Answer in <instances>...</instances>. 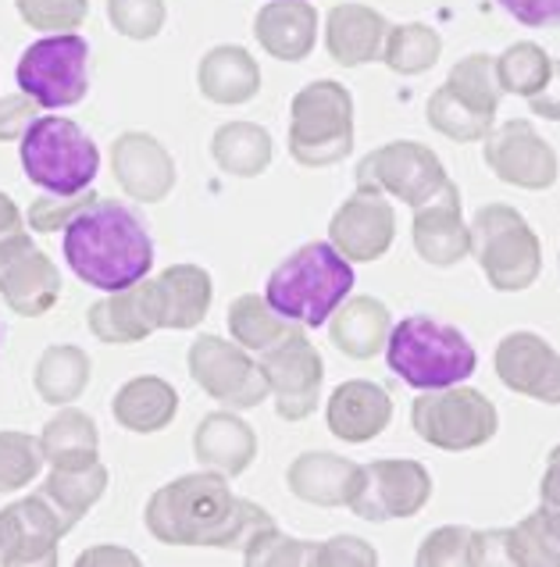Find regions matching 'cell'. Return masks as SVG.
<instances>
[{
    "mask_svg": "<svg viewBox=\"0 0 560 567\" xmlns=\"http://www.w3.org/2000/svg\"><path fill=\"white\" fill-rule=\"evenodd\" d=\"M151 536L168 546L243 549L250 536L271 528V514L229 489V475L197 472L162 485L143 511Z\"/></svg>",
    "mask_w": 560,
    "mask_h": 567,
    "instance_id": "obj_1",
    "label": "cell"
},
{
    "mask_svg": "<svg viewBox=\"0 0 560 567\" xmlns=\"http://www.w3.org/2000/svg\"><path fill=\"white\" fill-rule=\"evenodd\" d=\"M65 261L93 289L122 293L154 268V243L129 207L97 197L65 225Z\"/></svg>",
    "mask_w": 560,
    "mask_h": 567,
    "instance_id": "obj_2",
    "label": "cell"
},
{
    "mask_svg": "<svg viewBox=\"0 0 560 567\" xmlns=\"http://www.w3.org/2000/svg\"><path fill=\"white\" fill-rule=\"evenodd\" d=\"M354 289V268L332 243H308L268 275L265 300L297 326H325Z\"/></svg>",
    "mask_w": 560,
    "mask_h": 567,
    "instance_id": "obj_3",
    "label": "cell"
},
{
    "mask_svg": "<svg viewBox=\"0 0 560 567\" xmlns=\"http://www.w3.org/2000/svg\"><path fill=\"white\" fill-rule=\"evenodd\" d=\"M386 361L400 379L414 389H446L475 375L478 353L468 336L428 315L396 321L386 339Z\"/></svg>",
    "mask_w": 560,
    "mask_h": 567,
    "instance_id": "obj_4",
    "label": "cell"
},
{
    "mask_svg": "<svg viewBox=\"0 0 560 567\" xmlns=\"http://www.w3.org/2000/svg\"><path fill=\"white\" fill-rule=\"evenodd\" d=\"M19 157L29 183L54 193V197L86 193L101 172L97 143L72 118H37L25 128Z\"/></svg>",
    "mask_w": 560,
    "mask_h": 567,
    "instance_id": "obj_5",
    "label": "cell"
},
{
    "mask_svg": "<svg viewBox=\"0 0 560 567\" xmlns=\"http://www.w3.org/2000/svg\"><path fill=\"white\" fill-rule=\"evenodd\" d=\"M354 151V96L335 79L308 83L290 107V154L303 168H329Z\"/></svg>",
    "mask_w": 560,
    "mask_h": 567,
    "instance_id": "obj_6",
    "label": "cell"
},
{
    "mask_svg": "<svg viewBox=\"0 0 560 567\" xmlns=\"http://www.w3.org/2000/svg\"><path fill=\"white\" fill-rule=\"evenodd\" d=\"M471 254L500 293H521L542 271V243L521 210L510 204H483L471 218Z\"/></svg>",
    "mask_w": 560,
    "mask_h": 567,
    "instance_id": "obj_7",
    "label": "cell"
},
{
    "mask_svg": "<svg viewBox=\"0 0 560 567\" xmlns=\"http://www.w3.org/2000/svg\"><path fill=\"white\" fill-rule=\"evenodd\" d=\"M411 425L428 446L464 453L492 440L496 429H500V414H496L486 393L457 382L446 389H425L411 403Z\"/></svg>",
    "mask_w": 560,
    "mask_h": 567,
    "instance_id": "obj_8",
    "label": "cell"
},
{
    "mask_svg": "<svg viewBox=\"0 0 560 567\" xmlns=\"http://www.w3.org/2000/svg\"><path fill=\"white\" fill-rule=\"evenodd\" d=\"M19 90L33 96L40 107H72L90 90V43L79 32H54L25 47L19 58Z\"/></svg>",
    "mask_w": 560,
    "mask_h": 567,
    "instance_id": "obj_9",
    "label": "cell"
},
{
    "mask_svg": "<svg viewBox=\"0 0 560 567\" xmlns=\"http://www.w3.org/2000/svg\"><path fill=\"white\" fill-rule=\"evenodd\" d=\"M186 364L204 393L226 403V408H258L271 393L265 371L250 358V350H243L239 343H226L221 336H197L189 343Z\"/></svg>",
    "mask_w": 560,
    "mask_h": 567,
    "instance_id": "obj_10",
    "label": "cell"
},
{
    "mask_svg": "<svg viewBox=\"0 0 560 567\" xmlns=\"http://www.w3.org/2000/svg\"><path fill=\"white\" fill-rule=\"evenodd\" d=\"M354 179H357V189L393 193V197H400L411 207L428 204L436 193L446 189V183H450L446 179L443 161L414 140H396L361 157Z\"/></svg>",
    "mask_w": 560,
    "mask_h": 567,
    "instance_id": "obj_11",
    "label": "cell"
},
{
    "mask_svg": "<svg viewBox=\"0 0 560 567\" xmlns=\"http://www.w3.org/2000/svg\"><path fill=\"white\" fill-rule=\"evenodd\" d=\"M75 525L54 507L43 489L14 499L0 511V564L8 567H51L58 564V543Z\"/></svg>",
    "mask_w": 560,
    "mask_h": 567,
    "instance_id": "obj_12",
    "label": "cell"
},
{
    "mask_svg": "<svg viewBox=\"0 0 560 567\" xmlns=\"http://www.w3.org/2000/svg\"><path fill=\"white\" fill-rule=\"evenodd\" d=\"M258 364L268 379L271 396H276V414L282 421H303L314 414L318 400H322L325 361L311 347V339L303 336V326L286 336L282 343L265 350Z\"/></svg>",
    "mask_w": 560,
    "mask_h": 567,
    "instance_id": "obj_13",
    "label": "cell"
},
{
    "mask_svg": "<svg viewBox=\"0 0 560 567\" xmlns=\"http://www.w3.org/2000/svg\"><path fill=\"white\" fill-rule=\"evenodd\" d=\"M432 499V475L418 461H372L361 467L357 493L350 511L364 522H393V517H414Z\"/></svg>",
    "mask_w": 560,
    "mask_h": 567,
    "instance_id": "obj_14",
    "label": "cell"
},
{
    "mask_svg": "<svg viewBox=\"0 0 560 567\" xmlns=\"http://www.w3.org/2000/svg\"><path fill=\"white\" fill-rule=\"evenodd\" d=\"M486 165L500 183L521 189H550L557 183V154L525 118H510L486 136Z\"/></svg>",
    "mask_w": 560,
    "mask_h": 567,
    "instance_id": "obj_15",
    "label": "cell"
},
{
    "mask_svg": "<svg viewBox=\"0 0 560 567\" xmlns=\"http://www.w3.org/2000/svg\"><path fill=\"white\" fill-rule=\"evenodd\" d=\"M0 297L22 318H40L61 300V271L29 236L0 250Z\"/></svg>",
    "mask_w": 560,
    "mask_h": 567,
    "instance_id": "obj_16",
    "label": "cell"
},
{
    "mask_svg": "<svg viewBox=\"0 0 560 567\" xmlns=\"http://www.w3.org/2000/svg\"><path fill=\"white\" fill-rule=\"evenodd\" d=\"M396 239V210L382 200V193L357 189L329 221V243L346 261L372 265L393 247Z\"/></svg>",
    "mask_w": 560,
    "mask_h": 567,
    "instance_id": "obj_17",
    "label": "cell"
},
{
    "mask_svg": "<svg viewBox=\"0 0 560 567\" xmlns=\"http://www.w3.org/2000/svg\"><path fill=\"white\" fill-rule=\"evenodd\" d=\"M496 375L510 393L560 408V353L536 332H510L496 347Z\"/></svg>",
    "mask_w": 560,
    "mask_h": 567,
    "instance_id": "obj_18",
    "label": "cell"
},
{
    "mask_svg": "<svg viewBox=\"0 0 560 567\" xmlns=\"http://www.w3.org/2000/svg\"><path fill=\"white\" fill-rule=\"evenodd\" d=\"M414 250H418L428 265L454 268L471 254V229L460 215V189L446 183L443 193H436L428 204L414 207Z\"/></svg>",
    "mask_w": 560,
    "mask_h": 567,
    "instance_id": "obj_19",
    "label": "cell"
},
{
    "mask_svg": "<svg viewBox=\"0 0 560 567\" xmlns=\"http://www.w3.org/2000/svg\"><path fill=\"white\" fill-rule=\"evenodd\" d=\"M111 172L139 204H157L175 189V161L151 133H122L111 143Z\"/></svg>",
    "mask_w": 560,
    "mask_h": 567,
    "instance_id": "obj_20",
    "label": "cell"
},
{
    "mask_svg": "<svg viewBox=\"0 0 560 567\" xmlns=\"http://www.w3.org/2000/svg\"><path fill=\"white\" fill-rule=\"evenodd\" d=\"M329 432L343 443H372L393 421V400L378 382L350 379L332 389L325 403Z\"/></svg>",
    "mask_w": 560,
    "mask_h": 567,
    "instance_id": "obj_21",
    "label": "cell"
},
{
    "mask_svg": "<svg viewBox=\"0 0 560 567\" xmlns=\"http://www.w3.org/2000/svg\"><path fill=\"white\" fill-rule=\"evenodd\" d=\"M90 332L111 347L139 343L162 329L157 321V300H154V279H143L122 293H107L90 307Z\"/></svg>",
    "mask_w": 560,
    "mask_h": 567,
    "instance_id": "obj_22",
    "label": "cell"
},
{
    "mask_svg": "<svg viewBox=\"0 0 560 567\" xmlns=\"http://www.w3.org/2000/svg\"><path fill=\"white\" fill-rule=\"evenodd\" d=\"M361 467L364 464L346 461V457H340V453L311 450V453H300V457L290 464L286 485H290V493L297 499H303V504L346 507L357 493Z\"/></svg>",
    "mask_w": 560,
    "mask_h": 567,
    "instance_id": "obj_23",
    "label": "cell"
},
{
    "mask_svg": "<svg viewBox=\"0 0 560 567\" xmlns=\"http://www.w3.org/2000/svg\"><path fill=\"white\" fill-rule=\"evenodd\" d=\"M390 22L367 4H335L325 19V47L329 58L343 69L378 61L386 47Z\"/></svg>",
    "mask_w": 560,
    "mask_h": 567,
    "instance_id": "obj_24",
    "label": "cell"
},
{
    "mask_svg": "<svg viewBox=\"0 0 560 567\" xmlns=\"http://www.w3.org/2000/svg\"><path fill=\"white\" fill-rule=\"evenodd\" d=\"M211 275L200 265H172L154 279L157 321L162 329H197L211 311Z\"/></svg>",
    "mask_w": 560,
    "mask_h": 567,
    "instance_id": "obj_25",
    "label": "cell"
},
{
    "mask_svg": "<svg viewBox=\"0 0 560 567\" xmlns=\"http://www.w3.org/2000/svg\"><path fill=\"white\" fill-rule=\"evenodd\" d=\"M253 37L276 61H303L318 40V11L308 0H276L258 11Z\"/></svg>",
    "mask_w": 560,
    "mask_h": 567,
    "instance_id": "obj_26",
    "label": "cell"
},
{
    "mask_svg": "<svg viewBox=\"0 0 560 567\" xmlns=\"http://www.w3.org/2000/svg\"><path fill=\"white\" fill-rule=\"evenodd\" d=\"M194 453L204 467L236 478L258 457V435H253V429L243 417H236L229 411H215L197 425Z\"/></svg>",
    "mask_w": 560,
    "mask_h": 567,
    "instance_id": "obj_27",
    "label": "cell"
},
{
    "mask_svg": "<svg viewBox=\"0 0 560 567\" xmlns=\"http://www.w3.org/2000/svg\"><path fill=\"white\" fill-rule=\"evenodd\" d=\"M422 567H478L507 564V532H478L468 525H443L418 546Z\"/></svg>",
    "mask_w": 560,
    "mask_h": 567,
    "instance_id": "obj_28",
    "label": "cell"
},
{
    "mask_svg": "<svg viewBox=\"0 0 560 567\" xmlns=\"http://www.w3.org/2000/svg\"><path fill=\"white\" fill-rule=\"evenodd\" d=\"M197 83L211 104L236 107V104H247L258 96L261 69L250 51H243V47H236V43H226V47H215V51L204 54L200 69H197Z\"/></svg>",
    "mask_w": 560,
    "mask_h": 567,
    "instance_id": "obj_29",
    "label": "cell"
},
{
    "mask_svg": "<svg viewBox=\"0 0 560 567\" xmlns=\"http://www.w3.org/2000/svg\"><path fill=\"white\" fill-rule=\"evenodd\" d=\"M393 332L390 307L375 297H354L340 303V311L329 318V336L346 358L372 361L375 353L386 350V339Z\"/></svg>",
    "mask_w": 560,
    "mask_h": 567,
    "instance_id": "obj_30",
    "label": "cell"
},
{
    "mask_svg": "<svg viewBox=\"0 0 560 567\" xmlns=\"http://www.w3.org/2000/svg\"><path fill=\"white\" fill-rule=\"evenodd\" d=\"M111 411H115V421L122 429L139 432V435H154V432L168 429L175 414H179V393H175V385L165 379L139 375L118 389Z\"/></svg>",
    "mask_w": 560,
    "mask_h": 567,
    "instance_id": "obj_31",
    "label": "cell"
},
{
    "mask_svg": "<svg viewBox=\"0 0 560 567\" xmlns=\"http://www.w3.org/2000/svg\"><path fill=\"white\" fill-rule=\"evenodd\" d=\"M107 489V467L101 457L93 461H69V464H51V475L43 482V493L54 499V507L79 525L83 517Z\"/></svg>",
    "mask_w": 560,
    "mask_h": 567,
    "instance_id": "obj_32",
    "label": "cell"
},
{
    "mask_svg": "<svg viewBox=\"0 0 560 567\" xmlns=\"http://www.w3.org/2000/svg\"><path fill=\"white\" fill-rule=\"evenodd\" d=\"M211 157L226 175L253 179L271 165V136L265 125L253 122H226L211 136Z\"/></svg>",
    "mask_w": 560,
    "mask_h": 567,
    "instance_id": "obj_33",
    "label": "cell"
},
{
    "mask_svg": "<svg viewBox=\"0 0 560 567\" xmlns=\"http://www.w3.org/2000/svg\"><path fill=\"white\" fill-rule=\"evenodd\" d=\"M90 358L86 350H79L72 343H58V347H46L37 361L33 371V382H37V393L46 403H58V408H69L79 396L86 393L90 385Z\"/></svg>",
    "mask_w": 560,
    "mask_h": 567,
    "instance_id": "obj_34",
    "label": "cell"
},
{
    "mask_svg": "<svg viewBox=\"0 0 560 567\" xmlns=\"http://www.w3.org/2000/svg\"><path fill=\"white\" fill-rule=\"evenodd\" d=\"M507 564L560 567V507L542 504L515 528H507Z\"/></svg>",
    "mask_w": 560,
    "mask_h": 567,
    "instance_id": "obj_35",
    "label": "cell"
},
{
    "mask_svg": "<svg viewBox=\"0 0 560 567\" xmlns=\"http://www.w3.org/2000/svg\"><path fill=\"white\" fill-rule=\"evenodd\" d=\"M297 329H300L297 321L282 318L265 297L243 293V297H236L232 307H229V332H232L236 343L243 350H250V353L271 350Z\"/></svg>",
    "mask_w": 560,
    "mask_h": 567,
    "instance_id": "obj_36",
    "label": "cell"
},
{
    "mask_svg": "<svg viewBox=\"0 0 560 567\" xmlns=\"http://www.w3.org/2000/svg\"><path fill=\"white\" fill-rule=\"evenodd\" d=\"M97 446H101L97 421L79 408H61L40 432V450L46 464L93 461L97 457Z\"/></svg>",
    "mask_w": 560,
    "mask_h": 567,
    "instance_id": "obj_37",
    "label": "cell"
},
{
    "mask_svg": "<svg viewBox=\"0 0 560 567\" xmlns=\"http://www.w3.org/2000/svg\"><path fill=\"white\" fill-rule=\"evenodd\" d=\"M443 54V40L436 29L422 22H407L386 32V47H382V61L396 75H422Z\"/></svg>",
    "mask_w": 560,
    "mask_h": 567,
    "instance_id": "obj_38",
    "label": "cell"
},
{
    "mask_svg": "<svg viewBox=\"0 0 560 567\" xmlns=\"http://www.w3.org/2000/svg\"><path fill=\"white\" fill-rule=\"evenodd\" d=\"M446 86H450L468 107L496 118V107H500V96H504L500 79H496V58L468 54L464 61L454 64L450 75H446Z\"/></svg>",
    "mask_w": 560,
    "mask_h": 567,
    "instance_id": "obj_39",
    "label": "cell"
},
{
    "mask_svg": "<svg viewBox=\"0 0 560 567\" xmlns=\"http://www.w3.org/2000/svg\"><path fill=\"white\" fill-rule=\"evenodd\" d=\"M428 125L457 143H475L492 133V118L464 104L446 83L428 96Z\"/></svg>",
    "mask_w": 560,
    "mask_h": 567,
    "instance_id": "obj_40",
    "label": "cell"
},
{
    "mask_svg": "<svg viewBox=\"0 0 560 567\" xmlns=\"http://www.w3.org/2000/svg\"><path fill=\"white\" fill-rule=\"evenodd\" d=\"M550 54L542 51L539 43H515L496 58V79H500L504 93H518V96H536L550 79Z\"/></svg>",
    "mask_w": 560,
    "mask_h": 567,
    "instance_id": "obj_41",
    "label": "cell"
},
{
    "mask_svg": "<svg viewBox=\"0 0 560 567\" xmlns=\"http://www.w3.org/2000/svg\"><path fill=\"white\" fill-rule=\"evenodd\" d=\"M40 467H43L40 440L11 429L0 432V493L25 489L40 475Z\"/></svg>",
    "mask_w": 560,
    "mask_h": 567,
    "instance_id": "obj_42",
    "label": "cell"
},
{
    "mask_svg": "<svg viewBox=\"0 0 560 567\" xmlns=\"http://www.w3.org/2000/svg\"><path fill=\"white\" fill-rule=\"evenodd\" d=\"M14 8L37 32H75L90 19V0H14Z\"/></svg>",
    "mask_w": 560,
    "mask_h": 567,
    "instance_id": "obj_43",
    "label": "cell"
},
{
    "mask_svg": "<svg viewBox=\"0 0 560 567\" xmlns=\"http://www.w3.org/2000/svg\"><path fill=\"white\" fill-rule=\"evenodd\" d=\"M311 546L314 543H300L293 536H286L276 525L261 528L258 536H250V543L243 546V560L253 567H303L311 564Z\"/></svg>",
    "mask_w": 560,
    "mask_h": 567,
    "instance_id": "obj_44",
    "label": "cell"
},
{
    "mask_svg": "<svg viewBox=\"0 0 560 567\" xmlns=\"http://www.w3.org/2000/svg\"><path fill=\"white\" fill-rule=\"evenodd\" d=\"M107 19L125 40H154L165 29V0H107Z\"/></svg>",
    "mask_w": 560,
    "mask_h": 567,
    "instance_id": "obj_45",
    "label": "cell"
},
{
    "mask_svg": "<svg viewBox=\"0 0 560 567\" xmlns=\"http://www.w3.org/2000/svg\"><path fill=\"white\" fill-rule=\"evenodd\" d=\"M93 200H97V193L93 189L75 193V197H54V193H46V197H37L33 204H29L25 221L33 233H65V225Z\"/></svg>",
    "mask_w": 560,
    "mask_h": 567,
    "instance_id": "obj_46",
    "label": "cell"
},
{
    "mask_svg": "<svg viewBox=\"0 0 560 567\" xmlns=\"http://www.w3.org/2000/svg\"><path fill=\"white\" fill-rule=\"evenodd\" d=\"M311 564L314 567H375L378 554L372 549V543H364L357 536H335L325 543H314L311 546Z\"/></svg>",
    "mask_w": 560,
    "mask_h": 567,
    "instance_id": "obj_47",
    "label": "cell"
},
{
    "mask_svg": "<svg viewBox=\"0 0 560 567\" xmlns=\"http://www.w3.org/2000/svg\"><path fill=\"white\" fill-rule=\"evenodd\" d=\"M37 118H40V104L33 101V96H25V93L0 96V143L22 140L25 128Z\"/></svg>",
    "mask_w": 560,
    "mask_h": 567,
    "instance_id": "obj_48",
    "label": "cell"
},
{
    "mask_svg": "<svg viewBox=\"0 0 560 567\" xmlns=\"http://www.w3.org/2000/svg\"><path fill=\"white\" fill-rule=\"evenodd\" d=\"M496 4L528 29L560 25V0H496Z\"/></svg>",
    "mask_w": 560,
    "mask_h": 567,
    "instance_id": "obj_49",
    "label": "cell"
},
{
    "mask_svg": "<svg viewBox=\"0 0 560 567\" xmlns=\"http://www.w3.org/2000/svg\"><path fill=\"white\" fill-rule=\"evenodd\" d=\"M528 107H532V115H539V118L560 122V61L557 58L550 61L547 86H542L536 96H528Z\"/></svg>",
    "mask_w": 560,
    "mask_h": 567,
    "instance_id": "obj_50",
    "label": "cell"
},
{
    "mask_svg": "<svg viewBox=\"0 0 560 567\" xmlns=\"http://www.w3.org/2000/svg\"><path fill=\"white\" fill-rule=\"evenodd\" d=\"M25 218H22V210L19 204H14L8 193H0V250H8L11 243H19L25 239Z\"/></svg>",
    "mask_w": 560,
    "mask_h": 567,
    "instance_id": "obj_51",
    "label": "cell"
},
{
    "mask_svg": "<svg viewBox=\"0 0 560 567\" xmlns=\"http://www.w3.org/2000/svg\"><path fill=\"white\" fill-rule=\"evenodd\" d=\"M539 493H542V504H547V507H560V446L550 450L547 472H542V482H539Z\"/></svg>",
    "mask_w": 560,
    "mask_h": 567,
    "instance_id": "obj_52",
    "label": "cell"
},
{
    "mask_svg": "<svg viewBox=\"0 0 560 567\" xmlns=\"http://www.w3.org/2000/svg\"><path fill=\"white\" fill-rule=\"evenodd\" d=\"M83 564H129V567H136L139 557H133L129 549H118V546H97V549H90V554L79 557V567Z\"/></svg>",
    "mask_w": 560,
    "mask_h": 567,
    "instance_id": "obj_53",
    "label": "cell"
}]
</instances>
